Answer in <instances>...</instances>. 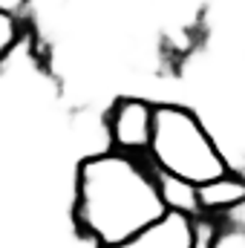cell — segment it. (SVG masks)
<instances>
[{
	"label": "cell",
	"instance_id": "3957f363",
	"mask_svg": "<svg viewBox=\"0 0 245 248\" xmlns=\"http://www.w3.org/2000/svg\"><path fill=\"white\" fill-rule=\"evenodd\" d=\"M150 119H153V101L141 95H119L110 104V113L104 116L107 141L119 153L147 150L150 144Z\"/></svg>",
	"mask_w": 245,
	"mask_h": 248
},
{
	"label": "cell",
	"instance_id": "8992f818",
	"mask_svg": "<svg viewBox=\"0 0 245 248\" xmlns=\"http://www.w3.org/2000/svg\"><path fill=\"white\" fill-rule=\"evenodd\" d=\"M153 182H156L159 199H162L168 214H184V217H199L202 214L199 199H196V185L184 182L173 173H165V170H156Z\"/></svg>",
	"mask_w": 245,
	"mask_h": 248
},
{
	"label": "cell",
	"instance_id": "ba28073f",
	"mask_svg": "<svg viewBox=\"0 0 245 248\" xmlns=\"http://www.w3.org/2000/svg\"><path fill=\"white\" fill-rule=\"evenodd\" d=\"M23 41V26L17 17H9L0 12V63L12 55V49Z\"/></svg>",
	"mask_w": 245,
	"mask_h": 248
},
{
	"label": "cell",
	"instance_id": "5b68a950",
	"mask_svg": "<svg viewBox=\"0 0 245 248\" xmlns=\"http://www.w3.org/2000/svg\"><path fill=\"white\" fill-rule=\"evenodd\" d=\"M196 199H199L202 214H222V211L245 202V182L237 173L216 176L205 185H196Z\"/></svg>",
	"mask_w": 245,
	"mask_h": 248
},
{
	"label": "cell",
	"instance_id": "7a4b0ae2",
	"mask_svg": "<svg viewBox=\"0 0 245 248\" xmlns=\"http://www.w3.org/2000/svg\"><path fill=\"white\" fill-rule=\"evenodd\" d=\"M147 150L156 170L173 173L190 185H205L216 176L231 173L202 119L182 104H153Z\"/></svg>",
	"mask_w": 245,
	"mask_h": 248
},
{
	"label": "cell",
	"instance_id": "277c9868",
	"mask_svg": "<svg viewBox=\"0 0 245 248\" xmlns=\"http://www.w3.org/2000/svg\"><path fill=\"white\" fill-rule=\"evenodd\" d=\"M193 234V217L184 214H165L156 225L141 231L138 237L119 243V246H104V248H187Z\"/></svg>",
	"mask_w": 245,
	"mask_h": 248
},
{
	"label": "cell",
	"instance_id": "52a82bcc",
	"mask_svg": "<svg viewBox=\"0 0 245 248\" xmlns=\"http://www.w3.org/2000/svg\"><path fill=\"white\" fill-rule=\"evenodd\" d=\"M245 202L222 211V219L216 222V231L208 248H245Z\"/></svg>",
	"mask_w": 245,
	"mask_h": 248
},
{
	"label": "cell",
	"instance_id": "30bf717a",
	"mask_svg": "<svg viewBox=\"0 0 245 248\" xmlns=\"http://www.w3.org/2000/svg\"><path fill=\"white\" fill-rule=\"evenodd\" d=\"M29 3H32V0H0V12L9 15V17H20Z\"/></svg>",
	"mask_w": 245,
	"mask_h": 248
},
{
	"label": "cell",
	"instance_id": "9c48e42d",
	"mask_svg": "<svg viewBox=\"0 0 245 248\" xmlns=\"http://www.w3.org/2000/svg\"><path fill=\"white\" fill-rule=\"evenodd\" d=\"M214 231H216V219H214L211 214L193 217V234H190V246L187 248H208Z\"/></svg>",
	"mask_w": 245,
	"mask_h": 248
},
{
	"label": "cell",
	"instance_id": "6da1fadb",
	"mask_svg": "<svg viewBox=\"0 0 245 248\" xmlns=\"http://www.w3.org/2000/svg\"><path fill=\"white\" fill-rule=\"evenodd\" d=\"M153 176L119 150L81 156L72 176V222L98 248L119 246L165 217Z\"/></svg>",
	"mask_w": 245,
	"mask_h": 248
}]
</instances>
